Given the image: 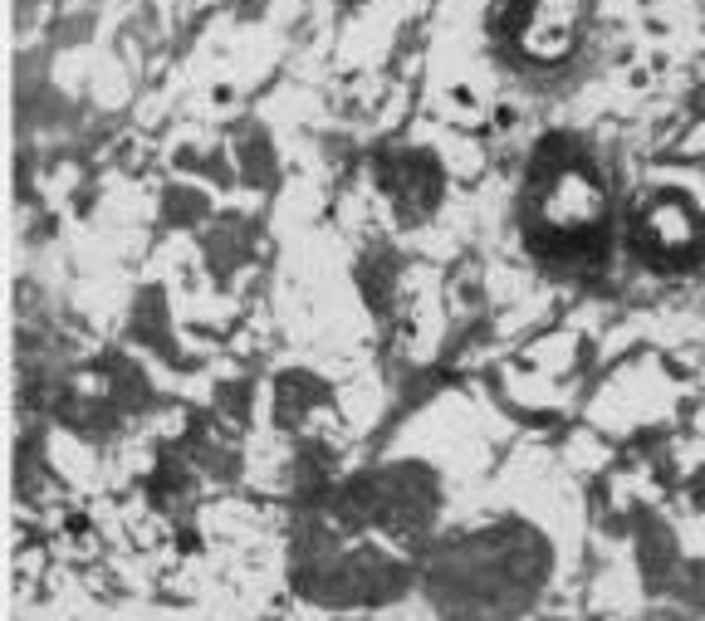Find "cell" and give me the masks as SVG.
I'll list each match as a JSON object with an SVG mask.
<instances>
[{"mask_svg": "<svg viewBox=\"0 0 705 621\" xmlns=\"http://www.w3.org/2000/svg\"><path fill=\"white\" fill-rule=\"evenodd\" d=\"M578 0H515V45L529 59H564L574 49Z\"/></svg>", "mask_w": 705, "mask_h": 621, "instance_id": "obj_2", "label": "cell"}, {"mask_svg": "<svg viewBox=\"0 0 705 621\" xmlns=\"http://www.w3.org/2000/svg\"><path fill=\"white\" fill-rule=\"evenodd\" d=\"M637 245L652 255V265H682L701 255V220L682 201H652L637 220Z\"/></svg>", "mask_w": 705, "mask_h": 621, "instance_id": "obj_3", "label": "cell"}, {"mask_svg": "<svg viewBox=\"0 0 705 621\" xmlns=\"http://www.w3.org/2000/svg\"><path fill=\"white\" fill-rule=\"evenodd\" d=\"M539 210L544 220H549V230L568 235V240H578L588 226H598L603 220V186L593 181L588 167H554L549 171V191L539 196Z\"/></svg>", "mask_w": 705, "mask_h": 621, "instance_id": "obj_1", "label": "cell"}]
</instances>
